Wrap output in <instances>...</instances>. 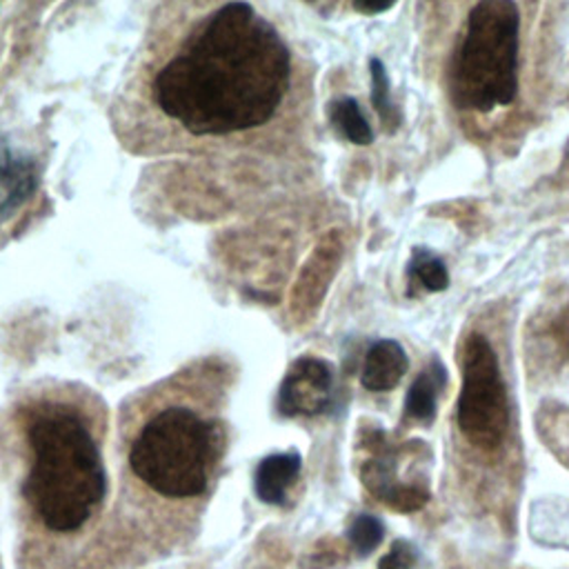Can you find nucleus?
Returning a JSON list of instances; mask_svg holds the SVG:
<instances>
[{
    "instance_id": "f03ea898",
    "label": "nucleus",
    "mask_w": 569,
    "mask_h": 569,
    "mask_svg": "<svg viewBox=\"0 0 569 569\" xmlns=\"http://www.w3.org/2000/svg\"><path fill=\"white\" fill-rule=\"evenodd\" d=\"M31 465L22 493L38 520L58 533L80 529L107 493L100 445L71 405L44 402L27 413Z\"/></svg>"
},
{
    "instance_id": "39448f33",
    "label": "nucleus",
    "mask_w": 569,
    "mask_h": 569,
    "mask_svg": "<svg viewBox=\"0 0 569 569\" xmlns=\"http://www.w3.org/2000/svg\"><path fill=\"white\" fill-rule=\"evenodd\" d=\"M456 418L465 438L482 449L498 447L509 427L507 389L496 351L482 333H471L465 342Z\"/></svg>"
},
{
    "instance_id": "dca6fc26",
    "label": "nucleus",
    "mask_w": 569,
    "mask_h": 569,
    "mask_svg": "<svg viewBox=\"0 0 569 569\" xmlns=\"http://www.w3.org/2000/svg\"><path fill=\"white\" fill-rule=\"evenodd\" d=\"M556 342L562 347L565 353H569V307L556 318Z\"/></svg>"
},
{
    "instance_id": "423d86ee",
    "label": "nucleus",
    "mask_w": 569,
    "mask_h": 569,
    "mask_svg": "<svg viewBox=\"0 0 569 569\" xmlns=\"http://www.w3.org/2000/svg\"><path fill=\"white\" fill-rule=\"evenodd\" d=\"M333 371L320 358H298L278 389V409L284 416H318L329 407Z\"/></svg>"
},
{
    "instance_id": "9b49d317",
    "label": "nucleus",
    "mask_w": 569,
    "mask_h": 569,
    "mask_svg": "<svg viewBox=\"0 0 569 569\" xmlns=\"http://www.w3.org/2000/svg\"><path fill=\"white\" fill-rule=\"evenodd\" d=\"M329 120L353 144H369L373 140V131L360 104L349 96H342L329 104Z\"/></svg>"
},
{
    "instance_id": "f3484780",
    "label": "nucleus",
    "mask_w": 569,
    "mask_h": 569,
    "mask_svg": "<svg viewBox=\"0 0 569 569\" xmlns=\"http://www.w3.org/2000/svg\"><path fill=\"white\" fill-rule=\"evenodd\" d=\"M391 7H393V2H353V9H358L362 13H380Z\"/></svg>"
},
{
    "instance_id": "2eb2a0df",
    "label": "nucleus",
    "mask_w": 569,
    "mask_h": 569,
    "mask_svg": "<svg viewBox=\"0 0 569 569\" xmlns=\"http://www.w3.org/2000/svg\"><path fill=\"white\" fill-rule=\"evenodd\" d=\"M416 562V549L407 540H396L391 549L380 558L378 569H411Z\"/></svg>"
},
{
    "instance_id": "f257e3e1",
    "label": "nucleus",
    "mask_w": 569,
    "mask_h": 569,
    "mask_svg": "<svg viewBox=\"0 0 569 569\" xmlns=\"http://www.w3.org/2000/svg\"><path fill=\"white\" fill-rule=\"evenodd\" d=\"M291 87V51L249 2L211 7L151 78L158 111L196 138L267 124Z\"/></svg>"
},
{
    "instance_id": "f8f14e48",
    "label": "nucleus",
    "mask_w": 569,
    "mask_h": 569,
    "mask_svg": "<svg viewBox=\"0 0 569 569\" xmlns=\"http://www.w3.org/2000/svg\"><path fill=\"white\" fill-rule=\"evenodd\" d=\"M407 276L409 282L420 284L425 291H442L449 284V273L445 262L429 249L425 247H413L411 260L407 264Z\"/></svg>"
},
{
    "instance_id": "20e7f679",
    "label": "nucleus",
    "mask_w": 569,
    "mask_h": 569,
    "mask_svg": "<svg viewBox=\"0 0 569 569\" xmlns=\"http://www.w3.org/2000/svg\"><path fill=\"white\" fill-rule=\"evenodd\" d=\"M518 33L513 2L482 0L471 7L449 67L451 98L460 109L485 113L516 98Z\"/></svg>"
},
{
    "instance_id": "4468645a",
    "label": "nucleus",
    "mask_w": 569,
    "mask_h": 569,
    "mask_svg": "<svg viewBox=\"0 0 569 569\" xmlns=\"http://www.w3.org/2000/svg\"><path fill=\"white\" fill-rule=\"evenodd\" d=\"M382 533H385L382 522L376 516H369V513L356 516L351 527H349V540H351L353 549L362 556H367L369 551H373L380 545Z\"/></svg>"
},
{
    "instance_id": "7ed1b4c3",
    "label": "nucleus",
    "mask_w": 569,
    "mask_h": 569,
    "mask_svg": "<svg viewBox=\"0 0 569 569\" xmlns=\"http://www.w3.org/2000/svg\"><path fill=\"white\" fill-rule=\"evenodd\" d=\"M220 456L218 425L187 405L156 409L129 445V467L164 498L204 493Z\"/></svg>"
},
{
    "instance_id": "9d476101",
    "label": "nucleus",
    "mask_w": 569,
    "mask_h": 569,
    "mask_svg": "<svg viewBox=\"0 0 569 569\" xmlns=\"http://www.w3.org/2000/svg\"><path fill=\"white\" fill-rule=\"evenodd\" d=\"M447 385V369L438 358H431V362L418 373V378L411 382L407 398H405V411L407 416L431 422L436 416L438 396Z\"/></svg>"
},
{
    "instance_id": "0eeeda50",
    "label": "nucleus",
    "mask_w": 569,
    "mask_h": 569,
    "mask_svg": "<svg viewBox=\"0 0 569 569\" xmlns=\"http://www.w3.org/2000/svg\"><path fill=\"white\" fill-rule=\"evenodd\" d=\"M38 189L33 158L16 142L0 138V231L20 216Z\"/></svg>"
},
{
    "instance_id": "1a4fd4ad",
    "label": "nucleus",
    "mask_w": 569,
    "mask_h": 569,
    "mask_svg": "<svg viewBox=\"0 0 569 569\" xmlns=\"http://www.w3.org/2000/svg\"><path fill=\"white\" fill-rule=\"evenodd\" d=\"M300 456L296 451L271 453L262 458L256 467L253 489L256 496L267 505H282L287 500L289 487L300 473Z\"/></svg>"
},
{
    "instance_id": "ddd939ff",
    "label": "nucleus",
    "mask_w": 569,
    "mask_h": 569,
    "mask_svg": "<svg viewBox=\"0 0 569 569\" xmlns=\"http://www.w3.org/2000/svg\"><path fill=\"white\" fill-rule=\"evenodd\" d=\"M369 71H371V104L378 111L380 120L387 124V129H391L396 124V107L391 104V98H389L387 69L378 58H371Z\"/></svg>"
},
{
    "instance_id": "6e6552de",
    "label": "nucleus",
    "mask_w": 569,
    "mask_h": 569,
    "mask_svg": "<svg viewBox=\"0 0 569 569\" xmlns=\"http://www.w3.org/2000/svg\"><path fill=\"white\" fill-rule=\"evenodd\" d=\"M409 360L400 342L378 340L369 347L360 373V382L369 391H389L407 373Z\"/></svg>"
}]
</instances>
